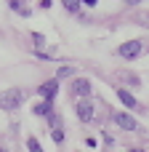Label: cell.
I'll list each match as a JSON object with an SVG mask.
<instances>
[{
    "label": "cell",
    "mask_w": 149,
    "mask_h": 152,
    "mask_svg": "<svg viewBox=\"0 0 149 152\" xmlns=\"http://www.w3.org/2000/svg\"><path fill=\"white\" fill-rule=\"evenodd\" d=\"M24 102V91L21 88H8L0 94V110H16Z\"/></svg>",
    "instance_id": "obj_1"
},
{
    "label": "cell",
    "mask_w": 149,
    "mask_h": 152,
    "mask_svg": "<svg viewBox=\"0 0 149 152\" xmlns=\"http://www.w3.org/2000/svg\"><path fill=\"white\" fill-rule=\"evenodd\" d=\"M141 40H128V43H123L120 48H117V53L123 56V59H136L139 53H141Z\"/></svg>",
    "instance_id": "obj_2"
},
{
    "label": "cell",
    "mask_w": 149,
    "mask_h": 152,
    "mask_svg": "<svg viewBox=\"0 0 149 152\" xmlns=\"http://www.w3.org/2000/svg\"><path fill=\"white\" fill-rule=\"evenodd\" d=\"M75 112H77V118H80L83 123H91V120H93V104H91L88 99H80L77 107H75Z\"/></svg>",
    "instance_id": "obj_3"
},
{
    "label": "cell",
    "mask_w": 149,
    "mask_h": 152,
    "mask_svg": "<svg viewBox=\"0 0 149 152\" xmlns=\"http://www.w3.org/2000/svg\"><path fill=\"white\" fill-rule=\"evenodd\" d=\"M115 123H117V128H123V131H136V128H139L136 118L128 115V112H117V115H115Z\"/></svg>",
    "instance_id": "obj_4"
},
{
    "label": "cell",
    "mask_w": 149,
    "mask_h": 152,
    "mask_svg": "<svg viewBox=\"0 0 149 152\" xmlns=\"http://www.w3.org/2000/svg\"><path fill=\"white\" fill-rule=\"evenodd\" d=\"M37 94L43 96V102H51L56 94H59V80L53 77V80H48V83H43L40 88H37Z\"/></svg>",
    "instance_id": "obj_5"
},
{
    "label": "cell",
    "mask_w": 149,
    "mask_h": 152,
    "mask_svg": "<svg viewBox=\"0 0 149 152\" xmlns=\"http://www.w3.org/2000/svg\"><path fill=\"white\" fill-rule=\"evenodd\" d=\"M72 94H75L77 99H88V94H91V83H88L85 77H77V80L72 83Z\"/></svg>",
    "instance_id": "obj_6"
},
{
    "label": "cell",
    "mask_w": 149,
    "mask_h": 152,
    "mask_svg": "<svg viewBox=\"0 0 149 152\" xmlns=\"http://www.w3.org/2000/svg\"><path fill=\"white\" fill-rule=\"evenodd\" d=\"M117 99L128 107V110H136L139 107V102H136V96L131 94V91H125V88H117Z\"/></svg>",
    "instance_id": "obj_7"
},
{
    "label": "cell",
    "mask_w": 149,
    "mask_h": 152,
    "mask_svg": "<svg viewBox=\"0 0 149 152\" xmlns=\"http://www.w3.org/2000/svg\"><path fill=\"white\" fill-rule=\"evenodd\" d=\"M51 112H53L51 102H35V107H32V115H40V118H48Z\"/></svg>",
    "instance_id": "obj_8"
},
{
    "label": "cell",
    "mask_w": 149,
    "mask_h": 152,
    "mask_svg": "<svg viewBox=\"0 0 149 152\" xmlns=\"http://www.w3.org/2000/svg\"><path fill=\"white\" fill-rule=\"evenodd\" d=\"M72 75H75V67H61L56 72V80H64V77H72Z\"/></svg>",
    "instance_id": "obj_9"
},
{
    "label": "cell",
    "mask_w": 149,
    "mask_h": 152,
    "mask_svg": "<svg viewBox=\"0 0 149 152\" xmlns=\"http://www.w3.org/2000/svg\"><path fill=\"white\" fill-rule=\"evenodd\" d=\"M27 150L29 152H43V147H40V142H37L35 136H29V139H27Z\"/></svg>",
    "instance_id": "obj_10"
},
{
    "label": "cell",
    "mask_w": 149,
    "mask_h": 152,
    "mask_svg": "<svg viewBox=\"0 0 149 152\" xmlns=\"http://www.w3.org/2000/svg\"><path fill=\"white\" fill-rule=\"evenodd\" d=\"M51 139H53L56 144H61V142H64V131H61V128H56V131H51Z\"/></svg>",
    "instance_id": "obj_11"
},
{
    "label": "cell",
    "mask_w": 149,
    "mask_h": 152,
    "mask_svg": "<svg viewBox=\"0 0 149 152\" xmlns=\"http://www.w3.org/2000/svg\"><path fill=\"white\" fill-rule=\"evenodd\" d=\"M64 5H67V11H72V13H75V11H80V3H77V0H67Z\"/></svg>",
    "instance_id": "obj_12"
},
{
    "label": "cell",
    "mask_w": 149,
    "mask_h": 152,
    "mask_svg": "<svg viewBox=\"0 0 149 152\" xmlns=\"http://www.w3.org/2000/svg\"><path fill=\"white\" fill-rule=\"evenodd\" d=\"M131 152H144V150H131Z\"/></svg>",
    "instance_id": "obj_13"
},
{
    "label": "cell",
    "mask_w": 149,
    "mask_h": 152,
    "mask_svg": "<svg viewBox=\"0 0 149 152\" xmlns=\"http://www.w3.org/2000/svg\"><path fill=\"white\" fill-rule=\"evenodd\" d=\"M0 152H5V150H0Z\"/></svg>",
    "instance_id": "obj_14"
}]
</instances>
